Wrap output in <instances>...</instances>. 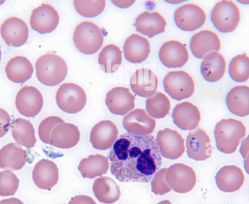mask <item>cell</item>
Segmentation results:
<instances>
[{
	"instance_id": "obj_1",
	"label": "cell",
	"mask_w": 249,
	"mask_h": 204,
	"mask_svg": "<svg viewBox=\"0 0 249 204\" xmlns=\"http://www.w3.org/2000/svg\"><path fill=\"white\" fill-rule=\"evenodd\" d=\"M108 158L112 175L122 183H149L162 163L152 135L130 132L117 140Z\"/></svg>"
},
{
	"instance_id": "obj_2",
	"label": "cell",
	"mask_w": 249,
	"mask_h": 204,
	"mask_svg": "<svg viewBox=\"0 0 249 204\" xmlns=\"http://www.w3.org/2000/svg\"><path fill=\"white\" fill-rule=\"evenodd\" d=\"M247 136V127L238 119H223L216 124L214 129L215 141L218 151L222 154L236 152L241 141Z\"/></svg>"
},
{
	"instance_id": "obj_3",
	"label": "cell",
	"mask_w": 249,
	"mask_h": 204,
	"mask_svg": "<svg viewBox=\"0 0 249 204\" xmlns=\"http://www.w3.org/2000/svg\"><path fill=\"white\" fill-rule=\"evenodd\" d=\"M38 81L48 87L61 84L67 76L68 66L61 56L48 53L38 58L35 63Z\"/></svg>"
},
{
	"instance_id": "obj_4",
	"label": "cell",
	"mask_w": 249,
	"mask_h": 204,
	"mask_svg": "<svg viewBox=\"0 0 249 204\" xmlns=\"http://www.w3.org/2000/svg\"><path fill=\"white\" fill-rule=\"evenodd\" d=\"M105 41L102 29L96 23L83 21L74 29L73 42L74 46L85 55H93L100 49Z\"/></svg>"
},
{
	"instance_id": "obj_5",
	"label": "cell",
	"mask_w": 249,
	"mask_h": 204,
	"mask_svg": "<svg viewBox=\"0 0 249 204\" xmlns=\"http://www.w3.org/2000/svg\"><path fill=\"white\" fill-rule=\"evenodd\" d=\"M211 20L221 33H232L241 21L239 7L232 0H221L213 6Z\"/></svg>"
},
{
	"instance_id": "obj_6",
	"label": "cell",
	"mask_w": 249,
	"mask_h": 204,
	"mask_svg": "<svg viewBox=\"0 0 249 204\" xmlns=\"http://www.w3.org/2000/svg\"><path fill=\"white\" fill-rule=\"evenodd\" d=\"M55 100L58 108L70 114L81 111L87 103L86 92L74 83H64L57 90Z\"/></svg>"
},
{
	"instance_id": "obj_7",
	"label": "cell",
	"mask_w": 249,
	"mask_h": 204,
	"mask_svg": "<svg viewBox=\"0 0 249 204\" xmlns=\"http://www.w3.org/2000/svg\"><path fill=\"white\" fill-rule=\"evenodd\" d=\"M165 92L176 100H182L192 97L195 93L193 77L184 71H171L163 79Z\"/></svg>"
},
{
	"instance_id": "obj_8",
	"label": "cell",
	"mask_w": 249,
	"mask_h": 204,
	"mask_svg": "<svg viewBox=\"0 0 249 204\" xmlns=\"http://www.w3.org/2000/svg\"><path fill=\"white\" fill-rule=\"evenodd\" d=\"M165 179L173 190L181 194L191 192L197 183L195 170L181 163L173 164L168 168Z\"/></svg>"
},
{
	"instance_id": "obj_9",
	"label": "cell",
	"mask_w": 249,
	"mask_h": 204,
	"mask_svg": "<svg viewBox=\"0 0 249 204\" xmlns=\"http://www.w3.org/2000/svg\"><path fill=\"white\" fill-rule=\"evenodd\" d=\"M206 18L203 9L191 3L180 6L174 13L176 25L184 31H195L200 29L206 23Z\"/></svg>"
},
{
	"instance_id": "obj_10",
	"label": "cell",
	"mask_w": 249,
	"mask_h": 204,
	"mask_svg": "<svg viewBox=\"0 0 249 204\" xmlns=\"http://www.w3.org/2000/svg\"><path fill=\"white\" fill-rule=\"evenodd\" d=\"M15 103L20 114L33 118L37 116L43 108V95L36 87L24 86L18 92Z\"/></svg>"
},
{
	"instance_id": "obj_11",
	"label": "cell",
	"mask_w": 249,
	"mask_h": 204,
	"mask_svg": "<svg viewBox=\"0 0 249 204\" xmlns=\"http://www.w3.org/2000/svg\"><path fill=\"white\" fill-rule=\"evenodd\" d=\"M155 141L161 156L168 159H178L185 152L184 139L174 129L165 128L162 130H160Z\"/></svg>"
},
{
	"instance_id": "obj_12",
	"label": "cell",
	"mask_w": 249,
	"mask_h": 204,
	"mask_svg": "<svg viewBox=\"0 0 249 204\" xmlns=\"http://www.w3.org/2000/svg\"><path fill=\"white\" fill-rule=\"evenodd\" d=\"M186 148L189 158L196 161H206L213 154L210 137L206 131L198 127L187 135Z\"/></svg>"
},
{
	"instance_id": "obj_13",
	"label": "cell",
	"mask_w": 249,
	"mask_h": 204,
	"mask_svg": "<svg viewBox=\"0 0 249 204\" xmlns=\"http://www.w3.org/2000/svg\"><path fill=\"white\" fill-rule=\"evenodd\" d=\"M60 17L58 11L49 4H42L32 10L31 27L40 34L52 33L58 27Z\"/></svg>"
},
{
	"instance_id": "obj_14",
	"label": "cell",
	"mask_w": 249,
	"mask_h": 204,
	"mask_svg": "<svg viewBox=\"0 0 249 204\" xmlns=\"http://www.w3.org/2000/svg\"><path fill=\"white\" fill-rule=\"evenodd\" d=\"M0 34L8 46L19 47L24 45L29 39V29L23 19L10 17L1 25Z\"/></svg>"
},
{
	"instance_id": "obj_15",
	"label": "cell",
	"mask_w": 249,
	"mask_h": 204,
	"mask_svg": "<svg viewBox=\"0 0 249 204\" xmlns=\"http://www.w3.org/2000/svg\"><path fill=\"white\" fill-rule=\"evenodd\" d=\"M118 129L110 120H103L96 124L90 134L92 146L99 151H107L112 148L118 139Z\"/></svg>"
},
{
	"instance_id": "obj_16",
	"label": "cell",
	"mask_w": 249,
	"mask_h": 204,
	"mask_svg": "<svg viewBox=\"0 0 249 204\" xmlns=\"http://www.w3.org/2000/svg\"><path fill=\"white\" fill-rule=\"evenodd\" d=\"M189 58L186 45L177 40L165 42L159 50L160 61L168 68H181L188 62Z\"/></svg>"
},
{
	"instance_id": "obj_17",
	"label": "cell",
	"mask_w": 249,
	"mask_h": 204,
	"mask_svg": "<svg viewBox=\"0 0 249 204\" xmlns=\"http://www.w3.org/2000/svg\"><path fill=\"white\" fill-rule=\"evenodd\" d=\"M246 177L242 169L236 165L222 167L215 176L216 186L224 193H232L242 188Z\"/></svg>"
},
{
	"instance_id": "obj_18",
	"label": "cell",
	"mask_w": 249,
	"mask_h": 204,
	"mask_svg": "<svg viewBox=\"0 0 249 204\" xmlns=\"http://www.w3.org/2000/svg\"><path fill=\"white\" fill-rule=\"evenodd\" d=\"M190 49L197 59H203L212 52H219L222 47L220 38L213 31L203 30L195 33L190 39Z\"/></svg>"
},
{
	"instance_id": "obj_19",
	"label": "cell",
	"mask_w": 249,
	"mask_h": 204,
	"mask_svg": "<svg viewBox=\"0 0 249 204\" xmlns=\"http://www.w3.org/2000/svg\"><path fill=\"white\" fill-rule=\"evenodd\" d=\"M32 180L38 188L51 190L55 187L59 180L58 167L51 160H40L34 167Z\"/></svg>"
},
{
	"instance_id": "obj_20",
	"label": "cell",
	"mask_w": 249,
	"mask_h": 204,
	"mask_svg": "<svg viewBox=\"0 0 249 204\" xmlns=\"http://www.w3.org/2000/svg\"><path fill=\"white\" fill-rule=\"evenodd\" d=\"M172 119L177 127L181 130H194L201 120L200 110L190 102L178 103L173 110Z\"/></svg>"
},
{
	"instance_id": "obj_21",
	"label": "cell",
	"mask_w": 249,
	"mask_h": 204,
	"mask_svg": "<svg viewBox=\"0 0 249 204\" xmlns=\"http://www.w3.org/2000/svg\"><path fill=\"white\" fill-rule=\"evenodd\" d=\"M106 105L111 113L124 116L134 109L135 97L127 87H114L107 94Z\"/></svg>"
},
{
	"instance_id": "obj_22",
	"label": "cell",
	"mask_w": 249,
	"mask_h": 204,
	"mask_svg": "<svg viewBox=\"0 0 249 204\" xmlns=\"http://www.w3.org/2000/svg\"><path fill=\"white\" fill-rule=\"evenodd\" d=\"M123 125L130 133L150 135L156 127V121L143 109H137L124 116Z\"/></svg>"
},
{
	"instance_id": "obj_23",
	"label": "cell",
	"mask_w": 249,
	"mask_h": 204,
	"mask_svg": "<svg viewBox=\"0 0 249 204\" xmlns=\"http://www.w3.org/2000/svg\"><path fill=\"white\" fill-rule=\"evenodd\" d=\"M80 140L78 126L71 123H63L56 125L51 135L50 145L61 149H70L76 146Z\"/></svg>"
},
{
	"instance_id": "obj_24",
	"label": "cell",
	"mask_w": 249,
	"mask_h": 204,
	"mask_svg": "<svg viewBox=\"0 0 249 204\" xmlns=\"http://www.w3.org/2000/svg\"><path fill=\"white\" fill-rule=\"evenodd\" d=\"M158 87V77L148 68L136 70L130 78L132 91L140 97H150L156 93Z\"/></svg>"
},
{
	"instance_id": "obj_25",
	"label": "cell",
	"mask_w": 249,
	"mask_h": 204,
	"mask_svg": "<svg viewBox=\"0 0 249 204\" xmlns=\"http://www.w3.org/2000/svg\"><path fill=\"white\" fill-rule=\"evenodd\" d=\"M166 25V20L162 15L158 12L149 13L148 11L141 13L133 23L138 32L149 38L163 33Z\"/></svg>"
},
{
	"instance_id": "obj_26",
	"label": "cell",
	"mask_w": 249,
	"mask_h": 204,
	"mask_svg": "<svg viewBox=\"0 0 249 204\" xmlns=\"http://www.w3.org/2000/svg\"><path fill=\"white\" fill-rule=\"evenodd\" d=\"M150 51V44L148 39L138 33H133L124 41V58L132 63H142L146 61Z\"/></svg>"
},
{
	"instance_id": "obj_27",
	"label": "cell",
	"mask_w": 249,
	"mask_h": 204,
	"mask_svg": "<svg viewBox=\"0 0 249 204\" xmlns=\"http://www.w3.org/2000/svg\"><path fill=\"white\" fill-rule=\"evenodd\" d=\"M225 57L219 52H212L203 58L200 64L202 77L208 82L214 83L222 79L226 72Z\"/></svg>"
},
{
	"instance_id": "obj_28",
	"label": "cell",
	"mask_w": 249,
	"mask_h": 204,
	"mask_svg": "<svg viewBox=\"0 0 249 204\" xmlns=\"http://www.w3.org/2000/svg\"><path fill=\"white\" fill-rule=\"evenodd\" d=\"M26 151L20 145L10 142L0 149V169L18 171L23 169L27 162Z\"/></svg>"
},
{
	"instance_id": "obj_29",
	"label": "cell",
	"mask_w": 249,
	"mask_h": 204,
	"mask_svg": "<svg viewBox=\"0 0 249 204\" xmlns=\"http://www.w3.org/2000/svg\"><path fill=\"white\" fill-rule=\"evenodd\" d=\"M5 74L12 82L23 84L32 78L34 67L32 62L24 56H16L9 60L5 65Z\"/></svg>"
},
{
	"instance_id": "obj_30",
	"label": "cell",
	"mask_w": 249,
	"mask_h": 204,
	"mask_svg": "<svg viewBox=\"0 0 249 204\" xmlns=\"http://www.w3.org/2000/svg\"><path fill=\"white\" fill-rule=\"evenodd\" d=\"M227 107L235 116L246 117L249 116V87L237 85L232 87L227 94Z\"/></svg>"
},
{
	"instance_id": "obj_31",
	"label": "cell",
	"mask_w": 249,
	"mask_h": 204,
	"mask_svg": "<svg viewBox=\"0 0 249 204\" xmlns=\"http://www.w3.org/2000/svg\"><path fill=\"white\" fill-rule=\"evenodd\" d=\"M93 191L97 200L101 203H116L121 198L119 186L110 177H100L93 183Z\"/></svg>"
},
{
	"instance_id": "obj_32",
	"label": "cell",
	"mask_w": 249,
	"mask_h": 204,
	"mask_svg": "<svg viewBox=\"0 0 249 204\" xmlns=\"http://www.w3.org/2000/svg\"><path fill=\"white\" fill-rule=\"evenodd\" d=\"M109 159L101 154L90 155L80 161L78 170L83 178L93 179L107 173Z\"/></svg>"
},
{
	"instance_id": "obj_33",
	"label": "cell",
	"mask_w": 249,
	"mask_h": 204,
	"mask_svg": "<svg viewBox=\"0 0 249 204\" xmlns=\"http://www.w3.org/2000/svg\"><path fill=\"white\" fill-rule=\"evenodd\" d=\"M12 136L18 145L30 149L36 143L35 129L30 121L22 118L15 119L11 125Z\"/></svg>"
},
{
	"instance_id": "obj_34",
	"label": "cell",
	"mask_w": 249,
	"mask_h": 204,
	"mask_svg": "<svg viewBox=\"0 0 249 204\" xmlns=\"http://www.w3.org/2000/svg\"><path fill=\"white\" fill-rule=\"evenodd\" d=\"M98 61L105 73L116 72L122 64V51L117 45L112 44L107 45L99 53Z\"/></svg>"
},
{
	"instance_id": "obj_35",
	"label": "cell",
	"mask_w": 249,
	"mask_h": 204,
	"mask_svg": "<svg viewBox=\"0 0 249 204\" xmlns=\"http://www.w3.org/2000/svg\"><path fill=\"white\" fill-rule=\"evenodd\" d=\"M148 114L154 119H163L171 110V102L165 94L156 92L146 100Z\"/></svg>"
},
{
	"instance_id": "obj_36",
	"label": "cell",
	"mask_w": 249,
	"mask_h": 204,
	"mask_svg": "<svg viewBox=\"0 0 249 204\" xmlns=\"http://www.w3.org/2000/svg\"><path fill=\"white\" fill-rule=\"evenodd\" d=\"M230 77L235 82H246L249 79V56L246 53L234 57L228 68Z\"/></svg>"
},
{
	"instance_id": "obj_37",
	"label": "cell",
	"mask_w": 249,
	"mask_h": 204,
	"mask_svg": "<svg viewBox=\"0 0 249 204\" xmlns=\"http://www.w3.org/2000/svg\"><path fill=\"white\" fill-rule=\"evenodd\" d=\"M76 11L85 17H95L102 14L106 0H73Z\"/></svg>"
},
{
	"instance_id": "obj_38",
	"label": "cell",
	"mask_w": 249,
	"mask_h": 204,
	"mask_svg": "<svg viewBox=\"0 0 249 204\" xmlns=\"http://www.w3.org/2000/svg\"><path fill=\"white\" fill-rule=\"evenodd\" d=\"M19 179L11 170L0 172V196H14L19 187Z\"/></svg>"
},
{
	"instance_id": "obj_39",
	"label": "cell",
	"mask_w": 249,
	"mask_h": 204,
	"mask_svg": "<svg viewBox=\"0 0 249 204\" xmlns=\"http://www.w3.org/2000/svg\"><path fill=\"white\" fill-rule=\"evenodd\" d=\"M63 122H64V120L61 117L55 116H48L43 119L38 127V135L41 141L45 144H50L53 129L56 125Z\"/></svg>"
},
{
	"instance_id": "obj_40",
	"label": "cell",
	"mask_w": 249,
	"mask_h": 204,
	"mask_svg": "<svg viewBox=\"0 0 249 204\" xmlns=\"http://www.w3.org/2000/svg\"><path fill=\"white\" fill-rule=\"evenodd\" d=\"M167 170L168 168L160 169L152 178L151 187H152V193H155V195L164 196L172 190L165 179Z\"/></svg>"
},
{
	"instance_id": "obj_41",
	"label": "cell",
	"mask_w": 249,
	"mask_h": 204,
	"mask_svg": "<svg viewBox=\"0 0 249 204\" xmlns=\"http://www.w3.org/2000/svg\"><path fill=\"white\" fill-rule=\"evenodd\" d=\"M11 117L4 109L0 108V138H3L11 127Z\"/></svg>"
},
{
	"instance_id": "obj_42",
	"label": "cell",
	"mask_w": 249,
	"mask_h": 204,
	"mask_svg": "<svg viewBox=\"0 0 249 204\" xmlns=\"http://www.w3.org/2000/svg\"><path fill=\"white\" fill-rule=\"evenodd\" d=\"M68 204H97L90 196L80 195L73 197Z\"/></svg>"
},
{
	"instance_id": "obj_43",
	"label": "cell",
	"mask_w": 249,
	"mask_h": 204,
	"mask_svg": "<svg viewBox=\"0 0 249 204\" xmlns=\"http://www.w3.org/2000/svg\"><path fill=\"white\" fill-rule=\"evenodd\" d=\"M118 8L127 9L133 5L136 0H110Z\"/></svg>"
},
{
	"instance_id": "obj_44",
	"label": "cell",
	"mask_w": 249,
	"mask_h": 204,
	"mask_svg": "<svg viewBox=\"0 0 249 204\" xmlns=\"http://www.w3.org/2000/svg\"><path fill=\"white\" fill-rule=\"evenodd\" d=\"M240 154L241 157L245 159L246 157L248 156L249 154V135L247 138H244L241 141V147H240Z\"/></svg>"
},
{
	"instance_id": "obj_45",
	"label": "cell",
	"mask_w": 249,
	"mask_h": 204,
	"mask_svg": "<svg viewBox=\"0 0 249 204\" xmlns=\"http://www.w3.org/2000/svg\"><path fill=\"white\" fill-rule=\"evenodd\" d=\"M0 204H24L20 199L16 198H10V199H3L0 201Z\"/></svg>"
},
{
	"instance_id": "obj_46",
	"label": "cell",
	"mask_w": 249,
	"mask_h": 204,
	"mask_svg": "<svg viewBox=\"0 0 249 204\" xmlns=\"http://www.w3.org/2000/svg\"><path fill=\"white\" fill-rule=\"evenodd\" d=\"M244 169H245L246 173L249 175V154L244 159Z\"/></svg>"
},
{
	"instance_id": "obj_47",
	"label": "cell",
	"mask_w": 249,
	"mask_h": 204,
	"mask_svg": "<svg viewBox=\"0 0 249 204\" xmlns=\"http://www.w3.org/2000/svg\"><path fill=\"white\" fill-rule=\"evenodd\" d=\"M164 1H165V2L168 3V4H178L185 2L187 0H164Z\"/></svg>"
},
{
	"instance_id": "obj_48",
	"label": "cell",
	"mask_w": 249,
	"mask_h": 204,
	"mask_svg": "<svg viewBox=\"0 0 249 204\" xmlns=\"http://www.w3.org/2000/svg\"><path fill=\"white\" fill-rule=\"evenodd\" d=\"M238 3L244 5H249V0H236Z\"/></svg>"
},
{
	"instance_id": "obj_49",
	"label": "cell",
	"mask_w": 249,
	"mask_h": 204,
	"mask_svg": "<svg viewBox=\"0 0 249 204\" xmlns=\"http://www.w3.org/2000/svg\"><path fill=\"white\" fill-rule=\"evenodd\" d=\"M156 204H173L171 203L170 201L168 200H165V201H162V202H159V203Z\"/></svg>"
},
{
	"instance_id": "obj_50",
	"label": "cell",
	"mask_w": 249,
	"mask_h": 204,
	"mask_svg": "<svg viewBox=\"0 0 249 204\" xmlns=\"http://www.w3.org/2000/svg\"><path fill=\"white\" fill-rule=\"evenodd\" d=\"M6 0H0V5L1 4H4V2H5Z\"/></svg>"
},
{
	"instance_id": "obj_51",
	"label": "cell",
	"mask_w": 249,
	"mask_h": 204,
	"mask_svg": "<svg viewBox=\"0 0 249 204\" xmlns=\"http://www.w3.org/2000/svg\"><path fill=\"white\" fill-rule=\"evenodd\" d=\"M1 49H0V61H1Z\"/></svg>"
}]
</instances>
